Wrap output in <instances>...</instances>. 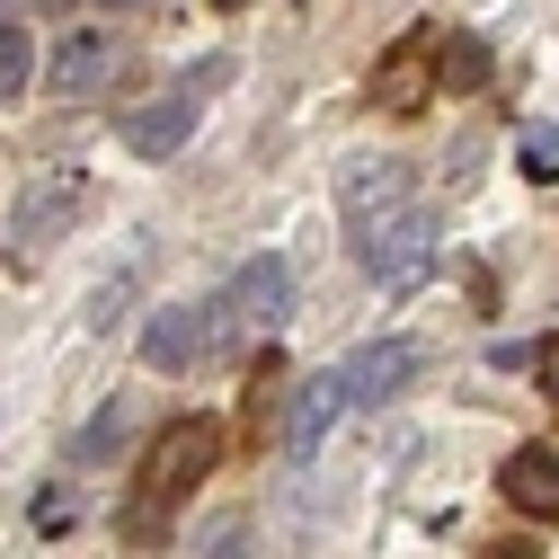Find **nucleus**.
<instances>
[{
  "label": "nucleus",
  "mask_w": 559,
  "mask_h": 559,
  "mask_svg": "<svg viewBox=\"0 0 559 559\" xmlns=\"http://www.w3.org/2000/svg\"><path fill=\"white\" fill-rule=\"evenodd\" d=\"M223 444H231L223 417H169V427H160V444L143 453L133 498H124V542H133V550H152V542L169 533L178 498H195V488L223 471Z\"/></svg>",
  "instance_id": "f257e3e1"
},
{
  "label": "nucleus",
  "mask_w": 559,
  "mask_h": 559,
  "mask_svg": "<svg viewBox=\"0 0 559 559\" xmlns=\"http://www.w3.org/2000/svg\"><path fill=\"white\" fill-rule=\"evenodd\" d=\"M231 81V53H204V62H187V72L152 98V107H133L116 133H124V152H143V160H169V152H187V133H195V116H204V90H223Z\"/></svg>",
  "instance_id": "f03ea898"
},
{
  "label": "nucleus",
  "mask_w": 559,
  "mask_h": 559,
  "mask_svg": "<svg viewBox=\"0 0 559 559\" xmlns=\"http://www.w3.org/2000/svg\"><path fill=\"white\" fill-rule=\"evenodd\" d=\"M417 204V169L408 160H356L337 178V214H346V249H365L382 223H400Z\"/></svg>",
  "instance_id": "7ed1b4c3"
},
{
  "label": "nucleus",
  "mask_w": 559,
  "mask_h": 559,
  "mask_svg": "<svg viewBox=\"0 0 559 559\" xmlns=\"http://www.w3.org/2000/svg\"><path fill=\"white\" fill-rule=\"evenodd\" d=\"M436 214H427V204H408V214L400 223H382L365 249H356V266L373 275V285L382 294H408V285H427V275H436Z\"/></svg>",
  "instance_id": "20e7f679"
},
{
  "label": "nucleus",
  "mask_w": 559,
  "mask_h": 559,
  "mask_svg": "<svg viewBox=\"0 0 559 559\" xmlns=\"http://www.w3.org/2000/svg\"><path fill=\"white\" fill-rule=\"evenodd\" d=\"M81 214H90V178H81V169H36V178L10 195V240H19V249H53Z\"/></svg>",
  "instance_id": "39448f33"
},
{
  "label": "nucleus",
  "mask_w": 559,
  "mask_h": 559,
  "mask_svg": "<svg viewBox=\"0 0 559 559\" xmlns=\"http://www.w3.org/2000/svg\"><path fill=\"white\" fill-rule=\"evenodd\" d=\"M436 45H444V27L436 19H417L400 45H382L373 53V107H391V116H417L436 98Z\"/></svg>",
  "instance_id": "423d86ee"
},
{
  "label": "nucleus",
  "mask_w": 559,
  "mask_h": 559,
  "mask_svg": "<svg viewBox=\"0 0 559 559\" xmlns=\"http://www.w3.org/2000/svg\"><path fill=\"white\" fill-rule=\"evenodd\" d=\"M417 373H427V346H417V337H373V346H356V356L337 365L346 408H382V400H400Z\"/></svg>",
  "instance_id": "0eeeda50"
},
{
  "label": "nucleus",
  "mask_w": 559,
  "mask_h": 559,
  "mask_svg": "<svg viewBox=\"0 0 559 559\" xmlns=\"http://www.w3.org/2000/svg\"><path fill=\"white\" fill-rule=\"evenodd\" d=\"M214 320H223V302H169V311H152L143 320V365L152 373H187L204 346H214Z\"/></svg>",
  "instance_id": "6e6552de"
},
{
  "label": "nucleus",
  "mask_w": 559,
  "mask_h": 559,
  "mask_svg": "<svg viewBox=\"0 0 559 559\" xmlns=\"http://www.w3.org/2000/svg\"><path fill=\"white\" fill-rule=\"evenodd\" d=\"M498 498L524 515V524H559V453L550 444H515L498 462Z\"/></svg>",
  "instance_id": "1a4fd4ad"
},
{
  "label": "nucleus",
  "mask_w": 559,
  "mask_h": 559,
  "mask_svg": "<svg viewBox=\"0 0 559 559\" xmlns=\"http://www.w3.org/2000/svg\"><path fill=\"white\" fill-rule=\"evenodd\" d=\"M285 311H294V266H285V258H249V266L231 275L223 320H240V329H275Z\"/></svg>",
  "instance_id": "9d476101"
},
{
  "label": "nucleus",
  "mask_w": 559,
  "mask_h": 559,
  "mask_svg": "<svg viewBox=\"0 0 559 559\" xmlns=\"http://www.w3.org/2000/svg\"><path fill=\"white\" fill-rule=\"evenodd\" d=\"M346 417V382L337 373H302L285 391V453H320V436Z\"/></svg>",
  "instance_id": "9b49d317"
},
{
  "label": "nucleus",
  "mask_w": 559,
  "mask_h": 559,
  "mask_svg": "<svg viewBox=\"0 0 559 559\" xmlns=\"http://www.w3.org/2000/svg\"><path fill=\"white\" fill-rule=\"evenodd\" d=\"M107 72H116V36L107 27H72L62 53H53V98H90Z\"/></svg>",
  "instance_id": "f8f14e48"
},
{
  "label": "nucleus",
  "mask_w": 559,
  "mask_h": 559,
  "mask_svg": "<svg viewBox=\"0 0 559 559\" xmlns=\"http://www.w3.org/2000/svg\"><path fill=\"white\" fill-rule=\"evenodd\" d=\"M133 427H143V400H133V391H116V400H107V408L90 417V427L72 436V462H81V471H90V462H116Z\"/></svg>",
  "instance_id": "ddd939ff"
},
{
  "label": "nucleus",
  "mask_w": 559,
  "mask_h": 559,
  "mask_svg": "<svg viewBox=\"0 0 559 559\" xmlns=\"http://www.w3.org/2000/svg\"><path fill=\"white\" fill-rule=\"evenodd\" d=\"M479 81H488V45L471 27H444V45H436V98H471Z\"/></svg>",
  "instance_id": "4468645a"
},
{
  "label": "nucleus",
  "mask_w": 559,
  "mask_h": 559,
  "mask_svg": "<svg viewBox=\"0 0 559 559\" xmlns=\"http://www.w3.org/2000/svg\"><path fill=\"white\" fill-rule=\"evenodd\" d=\"M285 391H294V373L266 356V365H258V382H249V427H240L249 444H266V427H275V408H285Z\"/></svg>",
  "instance_id": "2eb2a0df"
},
{
  "label": "nucleus",
  "mask_w": 559,
  "mask_h": 559,
  "mask_svg": "<svg viewBox=\"0 0 559 559\" xmlns=\"http://www.w3.org/2000/svg\"><path fill=\"white\" fill-rule=\"evenodd\" d=\"M36 81V36L27 27H0V107H19Z\"/></svg>",
  "instance_id": "dca6fc26"
},
{
  "label": "nucleus",
  "mask_w": 559,
  "mask_h": 559,
  "mask_svg": "<svg viewBox=\"0 0 559 559\" xmlns=\"http://www.w3.org/2000/svg\"><path fill=\"white\" fill-rule=\"evenodd\" d=\"M515 169H524L533 187H559V124H524V133H515Z\"/></svg>",
  "instance_id": "f3484780"
},
{
  "label": "nucleus",
  "mask_w": 559,
  "mask_h": 559,
  "mask_svg": "<svg viewBox=\"0 0 559 559\" xmlns=\"http://www.w3.org/2000/svg\"><path fill=\"white\" fill-rule=\"evenodd\" d=\"M62 524H72V488H36V533H62Z\"/></svg>",
  "instance_id": "a211bd4d"
},
{
  "label": "nucleus",
  "mask_w": 559,
  "mask_h": 559,
  "mask_svg": "<svg viewBox=\"0 0 559 559\" xmlns=\"http://www.w3.org/2000/svg\"><path fill=\"white\" fill-rule=\"evenodd\" d=\"M533 373H542V400L559 408V337H550V346H533Z\"/></svg>",
  "instance_id": "6ab92c4d"
},
{
  "label": "nucleus",
  "mask_w": 559,
  "mask_h": 559,
  "mask_svg": "<svg viewBox=\"0 0 559 559\" xmlns=\"http://www.w3.org/2000/svg\"><path fill=\"white\" fill-rule=\"evenodd\" d=\"M479 559H533V550L524 542H498V550H479Z\"/></svg>",
  "instance_id": "aec40b11"
},
{
  "label": "nucleus",
  "mask_w": 559,
  "mask_h": 559,
  "mask_svg": "<svg viewBox=\"0 0 559 559\" xmlns=\"http://www.w3.org/2000/svg\"><path fill=\"white\" fill-rule=\"evenodd\" d=\"M98 10H143V0H98Z\"/></svg>",
  "instance_id": "412c9836"
},
{
  "label": "nucleus",
  "mask_w": 559,
  "mask_h": 559,
  "mask_svg": "<svg viewBox=\"0 0 559 559\" xmlns=\"http://www.w3.org/2000/svg\"><path fill=\"white\" fill-rule=\"evenodd\" d=\"M214 10H249V0H214Z\"/></svg>",
  "instance_id": "4be33fe9"
}]
</instances>
